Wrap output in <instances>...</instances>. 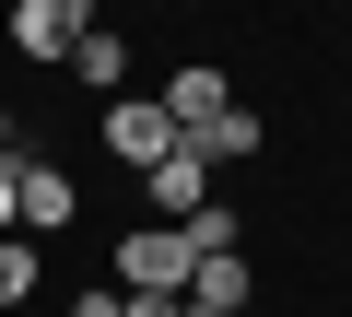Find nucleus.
<instances>
[{
  "instance_id": "f257e3e1",
  "label": "nucleus",
  "mask_w": 352,
  "mask_h": 317,
  "mask_svg": "<svg viewBox=\"0 0 352 317\" xmlns=\"http://www.w3.org/2000/svg\"><path fill=\"white\" fill-rule=\"evenodd\" d=\"M188 270H200L188 223H129L118 235V294H188Z\"/></svg>"
},
{
  "instance_id": "f03ea898",
  "label": "nucleus",
  "mask_w": 352,
  "mask_h": 317,
  "mask_svg": "<svg viewBox=\"0 0 352 317\" xmlns=\"http://www.w3.org/2000/svg\"><path fill=\"white\" fill-rule=\"evenodd\" d=\"M82 223V188H71V165H36V153H24V165H12V235H71Z\"/></svg>"
},
{
  "instance_id": "7ed1b4c3",
  "label": "nucleus",
  "mask_w": 352,
  "mask_h": 317,
  "mask_svg": "<svg viewBox=\"0 0 352 317\" xmlns=\"http://www.w3.org/2000/svg\"><path fill=\"white\" fill-rule=\"evenodd\" d=\"M106 153L129 177H153L164 153H176V118H164V94H106Z\"/></svg>"
},
{
  "instance_id": "20e7f679",
  "label": "nucleus",
  "mask_w": 352,
  "mask_h": 317,
  "mask_svg": "<svg viewBox=\"0 0 352 317\" xmlns=\"http://www.w3.org/2000/svg\"><path fill=\"white\" fill-rule=\"evenodd\" d=\"M82 36H94V0H12V47H24V59H59V71H71Z\"/></svg>"
},
{
  "instance_id": "39448f33",
  "label": "nucleus",
  "mask_w": 352,
  "mask_h": 317,
  "mask_svg": "<svg viewBox=\"0 0 352 317\" xmlns=\"http://www.w3.org/2000/svg\"><path fill=\"white\" fill-rule=\"evenodd\" d=\"M141 200H153V223H188V212H200V200H223V188H212V165H200V153H188V141H176V153H164V165L141 177Z\"/></svg>"
},
{
  "instance_id": "423d86ee",
  "label": "nucleus",
  "mask_w": 352,
  "mask_h": 317,
  "mask_svg": "<svg viewBox=\"0 0 352 317\" xmlns=\"http://www.w3.org/2000/svg\"><path fill=\"white\" fill-rule=\"evenodd\" d=\"M247 294H258L247 247H223V259H200V270H188V317H247Z\"/></svg>"
},
{
  "instance_id": "0eeeda50",
  "label": "nucleus",
  "mask_w": 352,
  "mask_h": 317,
  "mask_svg": "<svg viewBox=\"0 0 352 317\" xmlns=\"http://www.w3.org/2000/svg\"><path fill=\"white\" fill-rule=\"evenodd\" d=\"M223 106H235V83H223L212 59H188V71H176V83H164V118H176V141H188V129H212Z\"/></svg>"
},
{
  "instance_id": "6e6552de",
  "label": "nucleus",
  "mask_w": 352,
  "mask_h": 317,
  "mask_svg": "<svg viewBox=\"0 0 352 317\" xmlns=\"http://www.w3.org/2000/svg\"><path fill=\"white\" fill-rule=\"evenodd\" d=\"M71 83H82V94H118V83H129V36H118V24H94V36L71 47Z\"/></svg>"
},
{
  "instance_id": "1a4fd4ad",
  "label": "nucleus",
  "mask_w": 352,
  "mask_h": 317,
  "mask_svg": "<svg viewBox=\"0 0 352 317\" xmlns=\"http://www.w3.org/2000/svg\"><path fill=\"white\" fill-rule=\"evenodd\" d=\"M188 153H200V165L223 177V165H247V153H258V118H247V106H223L212 129H188Z\"/></svg>"
},
{
  "instance_id": "9d476101",
  "label": "nucleus",
  "mask_w": 352,
  "mask_h": 317,
  "mask_svg": "<svg viewBox=\"0 0 352 317\" xmlns=\"http://www.w3.org/2000/svg\"><path fill=\"white\" fill-rule=\"evenodd\" d=\"M47 282V259H36V235H0V317H12L24 294Z\"/></svg>"
},
{
  "instance_id": "9b49d317",
  "label": "nucleus",
  "mask_w": 352,
  "mask_h": 317,
  "mask_svg": "<svg viewBox=\"0 0 352 317\" xmlns=\"http://www.w3.org/2000/svg\"><path fill=\"white\" fill-rule=\"evenodd\" d=\"M188 247L223 259V247H235V200H200V212H188Z\"/></svg>"
},
{
  "instance_id": "f8f14e48",
  "label": "nucleus",
  "mask_w": 352,
  "mask_h": 317,
  "mask_svg": "<svg viewBox=\"0 0 352 317\" xmlns=\"http://www.w3.org/2000/svg\"><path fill=\"white\" fill-rule=\"evenodd\" d=\"M118 317H188V294H118Z\"/></svg>"
},
{
  "instance_id": "ddd939ff",
  "label": "nucleus",
  "mask_w": 352,
  "mask_h": 317,
  "mask_svg": "<svg viewBox=\"0 0 352 317\" xmlns=\"http://www.w3.org/2000/svg\"><path fill=\"white\" fill-rule=\"evenodd\" d=\"M71 317H118V282H82V294H71Z\"/></svg>"
},
{
  "instance_id": "4468645a",
  "label": "nucleus",
  "mask_w": 352,
  "mask_h": 317,
  "mask_svg": "<svg viewBox=\"0 0 352 317\" xmlns=\"http://www.w3.org/2000/svg\"><path fill=\"white\" fill-rule=\"evenodd\" d=\"M0 165H24V129H12V106H0Z\"/></svg>"
},
{
  "instance_id": "2eb2a0df",
  "label": "nucleus",
  "mask_w": 352,
  "mask_h": 317,
  "mask_svg": "<svg viewBox=\"0 0 352 317\" xmlns=\"http://www.w3.org/2000/svg\"><path fill=\"white\" fill-rule=\"evenodd\" d=\"M0 235H12V165H0Z\"/></svg>"
}]
</instances>
